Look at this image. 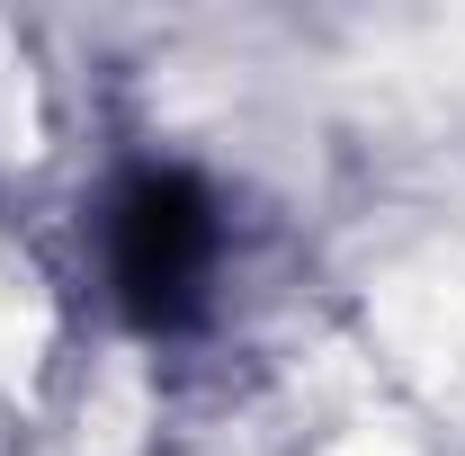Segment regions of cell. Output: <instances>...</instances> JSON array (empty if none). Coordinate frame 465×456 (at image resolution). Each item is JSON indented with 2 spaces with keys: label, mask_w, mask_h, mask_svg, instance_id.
Here are the masks:
<instances>
[{
  "label": "cell",
  "mask_w": 465,
  "mask_h": 456,
  "mask_svg": "<svg viewBox=\"0 0 465 456\" xmlns=\"http://www.w3.org/2000/svg\"><path fill=\"white\" fill-rule=\"evenodd\" d=\"M116 304L143 322V332H171L197 313L206 269H215V206L188 171H143L116 197Z\"/></svg>",
  "instance_id": "1"
}]
</instances>
